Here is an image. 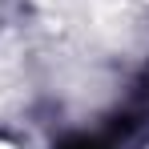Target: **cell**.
I'll return each mask as SVG.
<instances>
[{"instance_id": "obj_1", "label": "cell", "mask_w": 149, "mask_h": 149, "mask_svg": "<svg viewBox=\"0 0 149 149\" xmlns=\"http://www.w3.org/2000/svg\"><path fill=\"white\" fill-rule=\"evenodd\" d=\"M56 149H105V145H101L97 137H65Z\"/></svg>"}]
</instances>
